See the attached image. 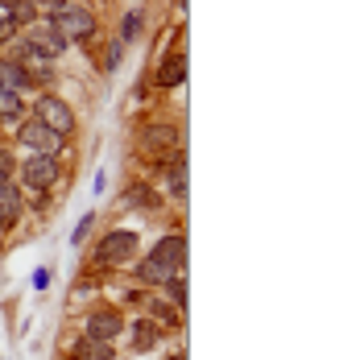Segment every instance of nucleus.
Listing matches in <instances>:
<instances>
[{
    "label": "nucleus",
    "instance_id": "f257e3e1",
    "mask_svg": "<svg viewBox=\"0 0 360 360\" xmlns=\"http://www.w3.org/2000/svg\"><path fill=\"white\" fill-rule=\"evenodd\" d=\"M186 274V236L182 232H170V236H162L153 249L145 252V261L137 265V278L141 282H170V278H179Z\"/></svg>",
    "mask_w": 360,
    "mask_h": 360
},
{
    "label": "nucleus",
    "instance_id": "9d476101",
    "mask_svg": "<svg viewBox=\"0 0 360 360\" xmlns=\"http://www.w3.org/2000/svg\"><path fill=\"white\" fill-rule=\"evenodd\" d=\"M21 216V186L17 179H0V232H13Z\"/></svg>",
    "mask_w": 360,
    "mask_h": 360
},
{
    "label": "nucleus",
    "instance_id": "a211bd4d",
    "mask_svg": "<svg viewBox=\"0 0 360 360\" xmlns=\"http://www.w3.org/2000/svg\"><path fill=\"white\" fill-rule=\"evenodd\" d=\"M17 17H13V0H0V41H13Z\"/></svg>",
    "mask_w": 360,
    "mask_h": 360
},
{
    "label": "nucleus",
    "instance_id": "39448f33",
    "mask_svg": "<svg viewBox=\"0 0 360 360\" xmlns=\"http://www.w3.org/2000/svg\"><path fill=\"white\" fill-rule=\"evenodd\" d=\"M21 182L30 191H50L58 182V158H46V153H30L21 162Z\"/></svg>",
    "mask_w": 360,
    "mask_h": 360
},
{
    "label": "nucleus",
    "instance_id": "f3484780",
    "mask_svg": "<svg viewBox=\"0 0 360 360\" xmlns=\"http://www.w3.org/2000/svg\"><path fill=\"white\" fill-rule=\"evenodd\" d=\"M124 203H129V207H137V212H153V207H158V195H153L149 186H141V182H133Z\"/></svg>",
    "mask_w": 360,
    "mask_h": 360
},
{
    "label": "nucleus",
    "instance_id": "412c9836",
    "mask_svg": "<svg viewBox=\"0 0 360 360\" xmlns=\"http://www.w3.org/2000/svg\"><path fill=\"white\" fill-rule=\"evenodd\" d=\"M120 54H124V41H112L108 58H104V71H116V67H120Z\"/></svg>",
    "mask_w": 360,
    "mask_h": 360
},
{
    "label": "nucleus",
    "instance_id": "b1692460",
    "mask_svg": "<svg viewBox=\"0 0 360 360\" xmlns=\"http://www.w3.org/2000/svg\"><path fill=\"white\" fill-rule=\"evenodd\" d=\"M0 179H13V153L0 149Z\"/></svg>",
    "mask_w": 360,
    "mask_h": 360
},
{
    "label": "nucleus",
    "instance_id": "f8f14e48",
    "mask_svg": "<svg viewBox=\"0 0 360 360\" xmlns=\"http://www.w3.org/2000/svg\"><path fill=\"white\" fill-rule=\"evenodd\" d=\"M153 79H158V87H182V79H186V58H182V54H166Z\"/></svg>",
    "mask_w": 360,
    "mask_h": 360
},
{
    "label": "nucleus",
    "instance_id": "6ab92c4d",
    "mask_svg": "<svg viewBox=\"0 0 360 360\" xmlns=\"http://www.w3.org/2000/svg\"><path fill=\"white\" fill-rule=\"evenodd\" d=\"M166 298H170L179 311L186 307V274H179V278H170V282H166Z\"/></svg>",
    "mask_w": 360,
    "mask_h": 360
},
{
    "label": "nucleus",
    "instance_id": "2eb2a0df",
    "mask_svg": "<svg viewBox=\"0 0 360 360\" xmlns=\"http://www.w3.org/2000/svg\"><path fill=\"white\" fill-rule=\"evenodd\" d=\"M158 340H162V327L153 323V319H137V323H133V348H137V352L158 348Z\"/></svg>",
    "mask_w": 360,
    "mask_h": 360
},
{
    "label": "nucleus",
    "instance_id": "1a4fd4ad",
    "mask_svg": "<svg viewBox=\"0 0 360 360\" xmlns=\"http://www.w3.org/2000/svg\"><path fill=\"white\" fill-rule=\"evenodd\" d=\"M50 25H54L63 37H91L96 34V17H91L87 8H75V4L71 8H63V13H54Z\"/></svg>",
    "mask_w": 360,
    "mask_h": 360
},
{
    "label": "nucleus",
    "instance_id": "6e6552de",
    "mask_svg": "<svg viewBox=\"0 0 360 360\" xmlns=\"http://www.w3.org/2000/svg\"><path fill=\"white\" fill-rule=\"evenodd\" d=\"M179 141H182L179 124H149L141 133V149L145 153H158V158H174L179 153Z\"/></svg>",
    "mask_w": 360,
    "mask_h": 360
},
{
    "label": "nucleus",
    "instance_id": "393cba45",
    "mask_svg": "<svg viewBox=\"0 0 360 360\" xmlns=\"http://www.w3.org/2000/svg\"><path fill=\"white\" fill-rule=\"evenodd\" d=\"M41 8H50V13H63V8H71V0H37Z\"/></svg>",
    "mask_w": 360,
    "mask_h": 360
},
{
    "label": "nucleus",
    "instance_id": "a878e982",
    "mask_svg": "<svg viewBox=\"0 0 360 360\" xmlns=\"http://www.w3.org/2000/svg\"><path fill=\"white\" fill-rule=\"evenodd\" d=\"M50 286V269H37L34 274V290H46Z\"/></svg>",
    "mask_w": 360,
    "mask_h": 360
},
{
    "label": "nucleus",
    "instance_id": "5701e85b",
    "mask_svg": "<svg viewBox=\"0 0 360 360\" xmlns=\"http://www.w3.org/2000/svg\"><path fill=\"white\" fill-rule=\"evenodd\" d=\"M149 315H158V319H162V323H166V327H162V331H170V327L179 323V319H174V315H170V311H166V307H158V302H149Z\"/></svg>",
    "mask_w": 360,
    "mask_h": 360
},
{
    "label": "nucleus",
    "instance_id": "f03ea898",
    "mask_svg": "<svg viewBox=\"0 0 360 360\" xmlns=\"http://www.w3.org/2000/svg\"><path fill=\"white\" fill-rule=\"evenodd\" d=\"M137 252H141V236H137V232H129V228H112V232H104V240L96 245L91 261H96L100 269H124V265L137 261Z\"/></svg>",
    "mask_w": 360,
    "mask_h": 360
},
{
    "label": "nucleus",
    "instance_id": "ddd939ff",
    "mask_svg": "<svg viewBox=\"0 0 360 360\" xmlns=\"http://www.w3.org/2000/svg\"><path fill=\"white\" fill-rule=\"evenodd\" d=\"M71 356L75 360H116V344H108V340H79L71 348Z\"/></svg>",
    "mask_w": 360,
    "mask_h": 360
},
{
    "label": "nucleus",
    "instance_id": "20e7f679",
    "mask_svg": "<svg viewBox=\"0 0 360 360\" xmlns=\"http://www.w3.org/2000/svg\"><path fill=\"white\" fill-rule=\"evenodd\" d=\"M17 141L25 145L30 153H46V158H58V153H63V137H58L54 129H46L37 116H34V120H25V124L17 129Z\"/></svg>",
    "mask_w": 360,
    "mask_h": 360
},
{
    "label": "nucleus",
    "instance_id": "4be33fe9",
    "mask_svg": "<svg viewBox=\"0 0 360 360\" xmlns=\"http://www.w3.org/2000/svg\"><path fill=\"white\" fill-rule=\"evenodd\" d=\"M91 224H96V216H91V212H87V216L79 219V228H75V232H71V245H79V240H83V236H87V232H91Z\"/></svg>",
    "mask_w": 360,
    "mask_h": 360
},
{
    "label": "nucleus",
    "instance_id": "0eeeda50",
    "mask_svg": "<svg viewBox=\"0 0 360 360\" xmlns=\"http://www.w3.org/2000/svg\"><path fill=\"white\" fill-rule=\"evenodd\" d=\"M25 46L34 50L37 58H46V63H50V58H58V54L67 50V37L46 21V25H30V30H25Z\"/></svg>",
    "mask_w": 360,
    "mask_h": 360
},
{
    "label": "nucleus",
    "instance_id": "4468645a",
    "mask_svg": "<svg viewBox=\"0 0 360 360\" xmlns=\"http://www.w3.org/2000/svg\"><path fill=\"white\" fill-rule=\"evenodd\" d=\"M162 166H166V186H170V195H174V199H186V158L174 153V158H166Z\"/></svg>",
    "mask_w": 360,
    "mask_h": 360
},
{
    "label": "nucleus",
    "instance_id": "7ed1b4c3",
    "mask_svg": "<svg viewBox=\"0 0 360 360\" xmlns=\"http://www.w3.org/2000/svg\"><path fill=\"white\" fill-rule=\"evenodd\" d=\"M34 116L46 124V129H54L63 141H67V133H75V112H71V104H63L58 96H37L34 100Z\"/></svg>",
    "mask_w": 360,
    "mask_h": 360
},
{
    "label": "nucleus",
    "instance_id": "9b49d317",
    "mask_svg": "<svg viewBox=\"0 0 360 360\" xmlns=\"http://www.w3.org/2000/svg\"><path fill=\"white\" fill-rule=\"evenodd\" d=\"M0 87H8V91H30L34 83H30V75H25V67L17 63V58H0Z\"/></svg>",
    "mask_w": 360,
    "mask_h": 360
},
{
    "label": "nucleus",
    "instance_id": "423d86ee",
    "mask_svg": "<svg viewBox=\"0 0 360 360\" xmlns=\"http://www.w3.org/2000/svg\"><path fill=\"white\" fill-rule=\"evenodd\" d=\"M120 331H124V315H120L116 307H96V311L83 319V335H87V340H108V344H116Z\"/></svg>",
    "mask_w": 360,
    "mask_h": 360
},
{
    "label": "nucleus",
    "instance_id": "aec40b11",
    "mask_svg": "<svg viewBox=\"0 0 360 360\" xmlns=\"http://www.w3.org/2000/svg\"><path fill=\"white\" fill-rule=\"evenodd\" d=\"M137 34H141V8H133V13L124 17V30H120V41H133Z\"/></svg>",
    "mask_w": 360,
    "mask_h": 360
},
{
    "label": "nucleus",
    "instance_id": "dca6fc26",
    "mask_svg": "<svg viewBox=\"0 0 360 360\" xmlns=\"http://www.w3.org/2000/svg\"><path fill=\"white\" fill-rule=\"evenodd\" d=\"M21 112H25L21 96H17V91H8V87H0V120H4V124H13V120H21Z\"/></svg>",
    "mask_w": 360,
    "mask_h": 360
}]
</instances>
